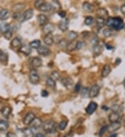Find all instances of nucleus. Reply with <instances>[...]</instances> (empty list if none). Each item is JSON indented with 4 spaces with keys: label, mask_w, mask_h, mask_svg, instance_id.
Returning a JSON list of instances; mask_svg holds the SVG:
<instances>
[{
    "label": "nucleus",
    "mask_w": 125,
    "mask_h": 137,
    "mask_svg": "<svg viewBox=\"0 0 125 137\" xmlns=\"http://www.w3.org/2000/svg\"><path fill=\"white\" fill-rule=\"evenodd\" d=\"M83 9L88 13H93L95 11V6L89 2H83Z\"/></svg>",
    "instance_id": "17"
},
{
    "label": "nucleus",
    "mask_w": 125,
    "mask_h": 137,
    "mask_svg": "<svg viewBox=\"0 0 125 137\" xmlns=\"http://www.w3.org/2000/svg\"><path fill=\"white\" fill-rule=\"evenodd\" d=\"M108 130V126L107 125H104L103 126L102 128H101L100 130H99V136H102L104 134L106 133V131Z\"/></svg>",
    "instance_id": "45"
},
{
    "label": "nucleus",
    "mask_w": 125,
    "mask_h": 137,
    "mask_svg": "<svg viewBox=\"0 0 125 137\" xmlns=\"http://www.w3.org/2000/svg\"><path fill=\"white\" fill-rule=\"evenodd\" d=\"M4 106H3V104L2 103H1V102H0V111H2V109H4Z\"/></svg>",
    "instance_id": "57"
},
{
    "label": "nucleus",
    "mask_w": 125,
    "mask_h": 137,
    "mask_svg": "<svg viewBox=\"0 0 125 137\" xmlns=\"http://www.w3.org/2000/svg\"><path fill=\"white\" fill-rule=\"evenodd\" d=\"M124 125L125 127V119H124Z\"/></svg>",
    "instance_id": "61"
},
{
    "label": "nucleus",
    "mask_w": 125,
    "mask_h": 137,
    "mask_svg": "<svg viewBox=\"0 0 125 137\" xmlns=\"http://www.w3.org/2000/svg\"><path fill=\"white\" fill-rule=\"evenodd\" d=\"M123 85H124V88H125V78H124V80H123Z\"/></svg>",
    "instance_id": "60"
},
{
    "label": "nucleus",
    "mask_w": 125,
    "mask_h": 137,
    "mask_svg": "<svg viewBox=\"0 0 125 137\" xmlns=\"http://www.w3.org/2000/svg\"><path fill=\"white\" fill-rule=\"evenodd\" d=\"M42 121L40 118H38V117H36L34 120H33V122L31 123V128H34L36 130L39 129L42 126Z\"/></svg>",
    "instance_id": "15"
},
{
    "label": "nucleus",
    "mask_w": 125,
    "mask_h": 137,
    "mask_svg": "<svg viewBox=\"0 0 125 137\" xmlns=\"http://www.w3.org/2000/svg\"><path fill=\"white\" fill-rule=\"evenodd\" d=\"M109 137H118V134H113Z\"/></svg>",
    "instance_id": "58"
},
{
    "label": "nucleus",
    "mask_w": 125,
    "mask_h": 137,
    "mask_svg": "<svg viewBox=\"0 0 125 137\" xmlns=\"http://www.w3.org/2000/svg\"><path fill=\"white\" fill-rule=\"evenodd\" d=\"M111 109L113 110V112H118V109H119V105H114L112 106Z\"/></svg>",
    "instance_id": "49"
},
{
    "label": "nucleus",
    "mask_w": 125,
    "mask_h": 137,
    "mask_svg": "<svg viewBox=\"0 0 125 137\" xmlns=\"http://www.w3.org/2000/svg\"><path fill=\"white\" fill-rule=\"evenodd\" d=\"M44 42L46 45L47 46H51L54 43V38L53 36L51 34H49V35H46V36L44 38Z\"/></svg>",
    "instance_id": "24"
},
{
    "label": "nucleus",
    "mask_w": 125,
    "mask_h": 137,
    "mask_svg": "<svg viewBox=\"0 0 125 137\" xmlns=\"http://www.w3.org/2000/svg\"><path fill=\"white\" fill-rule=\"evenodd\" d=\"M81 94L82 97H84V98H86L88 97V95H89V89L88 87H85L83 88V89L81 90Z\"/></svg>",
    "instance_id": "42"
},
{
    "label": "nucleus",
    "mask_w": 125,
    "mask_h": 137,
    "mask_svg": "<svg viewBox=\"0 0 125 137\" xmlns=\"http://www.w3.org/2000/svg\"><path fill=\"white\" fill-rule=\"evenodd\" d=\"M43 3H44L43 1H39V0H38V1H36V2H35V6H36V8H39L40 6H41L42 4H43Z\"/></svg>",
    "instance_id": "50"
},
{
    "label": "nucleus",
    "mask_w": 125,
    "mask_h": 137,
    "mask_svg": "<svg viewBox=\"0 0 125 137\" xmlns=\"http://www.w3.org/2000/svg\"><path fill=\"white\" fill-rule=\"evenodd\" d=\"M11 30V26L7 23H2L0 24V33L2 34H6Z\"/></svg>",
    "instance_id": "21"
},
{
    "label": "nucleus",
    "mask_w": 125,
    "mask_h": 137,
    "mask_svg": "<svg viewBox=\"0 0 125 137\" xmlns=\"http://www.w3.org/2000/svg\"><path fill=\"white\" fill-rule=\"evenodd\" d=\"M35 118H36V116L33 112H28L26 116L24 118V120H23V123L24 124L26 125H31V123L33 122V120H34Z\"/></svg>",
    "instance_id": "8"
},
{
    "label": "nucleus",
    "mask_w": 125,
    "mask_h": 137,
    "mask_svg": "<svg viewBox=\"0 0 125 137\" xmlns=\"http://www.w3.org/2000/svg\"><path fill=\"white\" fill-rule=\"evenodd\" d=\"M37 20L39 24V25L42 26V25L45 24L47 21V17L44 14H39L37 17Z\"/></svg>",
    "instance_id": "22"
},
{
    "label": "nucleus",
    "mask_w": 125,
    "mask_h": 137,
    "mask_svg": "<svg viewBox=\"0 0 125 137\" xmlns=\"http://www.w3.org/2000/svg\"><path fill=\"white\" fill-rule=\"evenodd\" d=\"M31 64L33 67L34 68L40 67L42 65V60L40 58L36 57V58H33L31 59Z\"/></svg>",
    "instance_id": "14"
},
{
    "label": "nucleus",
    "mask_w": 125,
    "mask_h": 137,
    "mask_svg": "<svg viewBox=\"0 0 125 137\" xmlns=\"http://www.w3.org/2000/svg\"><path fill=\"white\" fill-rule=\"evenodd\" d=\"M10 11L6 8H3L0 11V20L4 21L10 17Z\"/></svg>",
    "instance_id": "16"
},
{
    "label": "nucleus",
    "mask_w": 125,
    "mask_h": 137,
    "mask_svg": "<svg viewBox=\"0 0 125 137\" xmlns=\"http://www.w3.org/2000/svg\"><path fill=\"white\" fill-rule=\"evenodd\" d=\"M96 25L98 27V28H103L105 25H106V21L105 19L102 18V17H97L96 18Z\"/></svg>",
    "instance_id": "25"
},
{
    "label": "nucleus",
    "mask_w": 125,
    "mask_h": 137,
    "mask_svg": "<svg viewBox=\"0 0 125 137\" xmlns=\"http://www.w3.org/2000/svg\"><path fill=\"white\" fill-rule=\"evenodd\" d=\"M59 15H60V17H62V19H64L65 17V16H66V12L65 11H62L59 12Z\"/></svg>",
    "instance_id": "51"
},
{
    "label": "nucleus",
    "mask_w": 125,
    "mask_h": 137,
    "mask_svg": "<svg viewBox=\"0 0 125 137\" xmlns=\"http://www.w3.org/2000/svg\"><path fill=\"white\" fill-rule=\"evenodd\" d=\"M38 54L40 55L47 56V55H49L50 54L51 51H50V49L48 47H45V46H40L39 47V49H38Z\"/></svg>",
    "instance_id": "12"
},
{
    "label": "nucleus",
    "mask_w": 125,
    "mask_h": 137,
    "mask_svg": "<svg viewBox=\"0 0 125 137\" xmlns=\"http://www.w3.org/2000/svg\"><path fill=\"white\" fill-rule=\"evenodd\" d=\"M8 60L7 53L3 51L2 50L0 51V61L1 62H6Z\"/></svg>",
    "instance_id": "37"
},
{
    "label": "nucleus",
    "mask_w": 125,
    "mask_h": 137,
    "mask_svg": "<svg viewBox=\"0 0 125 137\" xmlns=\"http://www.w3.org/2000/svg\"><path fill=\"white\" fill-rule=\"evenodd\" d=\"M25 7V4H22V3H18V4H15V6L13 8V10L15 13H20V11H21L22 10H23Z\"/></svg>",
    "instance_id": "30"
},
{
    "label": "nucleus",
    "mask_w": 125,
    "mask_h": 137,
    "mask_svg": "<svg viewBox=\"0 0 125 137\" xmlns=\"http://www.w3.org/2000/svg\"><path fill=\"white\" fill-rule=\"evenodd\" d=\"M99 38H97V36H94L93 38V39H91V44H93V46L94 47V46H96L97 45V44H99Z\"/></svg>",
    "instance_id": "46"
},
{
    "label": "nucleus",
    "mask_w": 125,
    "mask_h": 137,
    "mask_svg": "<svg viewBox=\"0 0 125 137\" xmlns=\"http://www.w3.org/2000/svg\"><path fill=\"white\" fill-rule=\"evenodd\" d=\"M85 42H83V41H80V42H78L77 44H76V50H81V49H83V47H85Z\"/></svg>",
    "instance_id": "44"
},
{
    "label": "nucleus",
    "mask_w": 125,
    "mask_h": 137,
    "mask_svg": "<svg viewBox=\"0 0 125 137\" xmlns=\"http://www.w3.org/2000/svg\"><path fill=\"white\" fill-rule=\"evenodd\" d=\"M54 30H55V26L51 23H48L45 24L43 28V32L45 35L51 34L54 31Z\"/></svg>",
    "instance_id": "10"
},
{
    "label": "nucleus",
    "mask_w": 125,
    "mask_h": 137,
    "mask_svg": "<svg viewBox=\"0 0 125 137\" xmlns=\"http://www.w3.org/2000/svg\"><path fill=\"white\" fill-rule=\"evenodd\" d=\"M76 44H77V42L75 40L69 42L68 44V45H67V50L68 51H73L74 50H76Z\"/></svg>",
    "instance_id": "28"
},
{
    "label": "nucleus",
    "mask_w": 125,
    "mask_h": 137,
    "mask_svg": "<svg viewBox=\"0 0 125 137\" xmlns=\"http://www.w3.org/2000/svg\"><path fill=\"white\" fill-rule=\"evenodd\" d=\"M59 28L62 32H65L66 31H68L69 28V19L67 18L61 19L59 22Z\"/></svg>",
    "instance_id": "5"
},
{
    "label": "nucleus",
    "mask_w": 125,
    "mask_h": 137,
    "mask_svg": "<svg viewBox=\"0 0 125 137\" xmlns=\"http://www.w3.org/2000/svg\"><path fill=\"white\" fill-rule=\"evenodd\" d=\"M40 46H41V42H40V40H39V39L33 40V41L31 42L30 44H29V47H30L31 49H38Z\"/></svg>",
    "instance_id": "27"
},
{
    "label": "nucleus",
    "mask_w": 125,
    "mask_h": 137,
    "mask_svg": "<svg viewBox=\"0 0 125 137\" xmlns=\"http://www.w3.org/2000/svg\"><path fill=\"white\" fill-rule=\"evenodd\" d=\"M51 78L55 81L59 80H60V78H61V75H60V73H59V72H56V71H54V72H51Z\"/></svg>",
    "instance_id": "39"
},
{
    "label": "nucleus",
    "mask_w": 125,
    "mask_h": 137,
    "mask_svg": "<svg viewBox=\"0 0 125 137\" xmlns=\"http://www.w3.org/2000/svg\"><path fill=\"white\" fill-rule=\"evenodd\" d=\"M51 6H52V9H54L55 11H58V10L60 9V8H61V6H58V5H60V4H59V2H57V1H53V2H51Z\"/></svg>",
    "instance_id": "41"
},
{
    "label": "nucleus",
    "mask_w": 125,
    "mask_h": 137,
    "mask_svg": "<svg viewBox=\"0 0 125 137\" xmlns=\"http://www.w3.org/2000/svg\"><path fill=\"white\" fill-rule=\"evenodd\" d=\"M48 92H47L46 90H42V93H41V95L42 97H47V96H48Z\"/></svg>",
    "instance_id": "53"
},
{
    "label": "nucleus",
    "mask_w": 125,
    "mask_h": 137,
    "mask_svg": "<svg viewBox=\"0 0 125 137\" xmlns=\"http://www.w3.org/2000/svg\"><path fill=\"white\" fill-rule=\"evenodd\" d=\"M81 83H80V82H79V83H78L77 84H76V85L74 86V92L77 93V92H79V91L81 90Z\"/></svg>",
    "instance_id": "47"
},
{
    "label": "nucleus",
    "mask_w": 125,
    "mask_h": 137,
    "mask_svg": "<svg viewBox=\"0 0 125 137\" xmlns=\"http://www.w3.org/2000/svg\"><path fill=\"white\" fill-rule=\"evenodd\" d=\"M67 125H68V121L66 120H62L61 121L59 125V128L60 130H64L66 128Z\"/></svg>",
    "instance_id": "40"
},
{
    "label": "nucleus",
    "mask_w": 125,
    "mask_h": 137,
    "mask_svg": "<svg viewBox=\"0 0 125 137\" xmlns=\"http://www.w3.org/2000/svg\"><path fill=\"white\" fill-rule=\"evenodd\" d=\"M113 31L110 28H106L103 31V35L105 38H109V37L113 35Z\"/></svg>",
    "instance_id": "36"
},
{
    "label": "nucleus",
    "mask_w": 125,
    "mask_h": 137,
    "mask_svg": "<svg viewBox=\"0 0 125 137\" xmlns=\"http://www.w3.org/2000/svg\"><path fill=\"white\" fill-rule=\"evenodd\" d=\"M61 83L67 89H71L74 85V82L70 78H63L61 80Z\"/></svg>",
    "instance_id": "7"
},
{
    "label": "nucleus",
    "mask_w": 125,
    "mask_h": 137,
    "mask_svg": "<svg viewBox=\"0 0 125 137\" xmlns=\"http://www.w3.org/2000/svg\"><path fill=\"white\" fill-rule=\"evenodd\" d=\"M42 128H43L44 131H45L46 133H51V132L56 131V124L53 120H46L42 123Z\"/></svg>",
    "instance_id": "2"
},
{
    "label": "nucleus",
    "mask_w": 125,
    "mask_h": 137,
    "mask_svg": "<svg viewBox=\"0 0 125 137\" xmlns=\"http://www.w3.org/2000/svg\"><path fill=\"white\" fill-rule=\"evenodd\" d=\"M78 37V33L75 31H71L68 34V38L71 41H74Z\"/></svg>",
    "instance_id": "34"
},
{
    "label": "nucleus",
    "mask_w": 125,
    "mask_h": 137,
    "mask_svg": "<svg viewBox=\"0 0 125 137\" xmlns=\"http://www.w3.org/2000/svg\"><path fill=\"white\" fill-rule=\"evenodd\" d=\"M8 128V123L7 121L0 120V131H5Z\"/></svg>",
    "instance_id": "35"
},
{
    "label": "nucleus",
    "mask_w": 125,
    "mask_h": 137,
    "mask_svg": "<svg viewBox=\"0 0 125 137\" xmlns=\"http://www.w3.org/2000/svg\"><path fill=\"white\" fill-rule=\"evenodd\" d=\"M99 91H100V87L97 84L93 85L91 87L90 89H89V96L90 98H95L98 96V94H99Z\"/></svg>",
    "instance_id": "4"
},
{
    "label": "nucleus",
    "mask_w": 125,
    "mask_h": 137,
    "mask_svg": "<svg viewBox=\"0 0 125 137\" xmlns=\"http://www.w3.org/2000/svg\"><path fill=\"white\" fill-rule=\"evenodd\" d=\"M110 72H111V68H110L109 64H105L103 67L102 70V73H101V75L102 78L107 77L109 74H110Z\"/></svg>",
    "instance_id": "18"
},
{
    "label": "nucleus",
    "mask_w": 125,
    "mask_h": 137,
    "mask_svg": "<svg viewBox=\"0 0 125 137\" xmlns=\"http://www.w3.org/2000/svg\"><path fill=\"white\" fill-rule=\"evenodd\" d=\"M121 128V123L120 122H116L112 123L109 125L108 126V131L110 133H113L114 131H117Z\"/></svg>",
    "instance_id": "13"
},
{
    "label": "nucleus",
    "mask_w": 125,
    "mask_h": 137,
    "mask_svg": "<svg viewBox=\"0 0 125 137\" xmlns=\"http://www.w3.org/2000/svg\"><path fill=\"white\" fill-rule=\"evenodd\" d=\"M97 107H98V105L95 102H90L88 105L87 108L85 109V111H86L88 114H93V113L96 111V109H97Z\"/></svg>",
    "instance_id": "6"
},
{
    "label": "nucleus",
    "mask_w": 125,
    "mask_h": 137,
    "mask_svg": "<svg viewBox=\"0 0 125 137\" xmlns=\"http://www.w3.org/2000/svg\"><path fill=\"white\" fill-rule=\"evenodd\" d=\"M68 42L65 39H62L60 40V42H59V46L60 48H65V47H66L68 45Z\"/></svg>",
    "instance_id": "43"
},
{
    "label": "nucleus",
    "mask_w": 125,
    "mask_h": 137,
    "mask_svg": "<svg viewBox=\"0 0 125 137\" xmlns=\"http://www.w3.org/2000/svg\"><path fill=\"white\" fill-rule=\"evenodd\" d=\"M97 15L99 17H102V18H104V19L108 17V11L105 8H99L97 10Z\"/></svg>",
    "instance_id": "20"
},
{
    "label": "nucleus",
    "mask_w": 125,
    "mask_h": 137,
    "mask_svg": "<svg viewBox=\"0 0 125 137\" xmlns=\"http://www.w3.org/2000/svg\"><path fill=\"white\" fill-rule=\"evenodd\" d=\"M13 33H12L11 30H10L8 32L6 33V34H4V38H6V39H11L12 38V35H13Z\"/></svg>",
    "instance_id": "48"
},
{
    "label": "nucleus",
    "mask_w": 125,
    "mask_h": 137,
    "mask_svg": "<svg viewBox=\"0 0 125 137\" xmlns=\"http://www.w3.org/2000/svg\"><path fill=\"white\" fill-rule=\"evenodd\" d=\"M46 84L48 87H51V88L55 89L56 87V81L54 80L51 78V77L47 78V81H46Z\"/></svg>",
    "instance_id": "33"
},
{
    "label": "nucleus",
    "mask_w": 125,
    "mask_h": 137,
    "mask_svg": "<svg viewBox=\"0 0 125 137\" xmlns=\"http://www.w3.org/2000/svg\"><path fill=\"white\" fill-rule=\"evenodd\" d=\"M34 137H45V136L42 133H38L34 136Z\"/></svg>",
    "instance_id": "56"
},
{
    "label": "nucleus",
    "mask_w": 125,
    "mask_h": 137,
    "mask_svg": "<svg viewBox=\"0 0 125 137\" xmlns=\"http://www.w3.org/2000/svg\"><path fill=\"white\" fill-rule=\"evenodd\" d=\"M120 120H121V117L118 112H111L108 116V120L111 123H112L119 122Z\"/></svg>",
    "instance_id": "11"
},
{
    "label": "nucleus",
    "mask_w": 125,
    "mask_h": 137,
    "mask_svg": "<svg viewBox=\"0 0 125 137\" xmlns=\"http://www.w3.org/2000/svg\"><path fill=\"white\" fill-rule=\"evenodd\" d=\"M20 51L26 55H29L31 53V48L29 45H22L20 48Z\"/></svg>",
    "instance_id": "23"
},
{
    "label": "nucleus",
    "mask_w": 125,
    "mask_h": 137,
    "mask_svg": "<svg viewBox=\"0 0 125 137\" xmlns=\"http://www.w3.org/2000/svg\"><path fill=\"white\" fill-rule=\"evenodd\" d=\"M120 11H121L122 13L125 15V4L122 5L121 7H120Z\"/></svg>",
    "instance_id": "54"
},
{
    "label": "nucleus",
    "mask_w": 125,
    "mask_h": 137,
    "mask_svg": "<svg viewBox=\"0 0 125 137\" xmlns=\"http://www.w3.org/2000/svg\"><path fill=\"white\" fill-rule=\"evenodd\" d=\"M2 113L3 116L5 117V118H8L11 113V108L8 106H6V107H4V109H2Z\"/></svg>",
    "instance_id": "31"
},
{
    "label": "nucleus",
    "mask_w": 125,
    "mask_h": 137,
    "mask_svg": "<svg viewBox=\"0 0 125 137\" xmlns=\"http://www.w3.org/2000/svg\"><path fill=\"white\" fill-rule=\"evenodd\" d=\"M93 22H94V18L92 16H88V17H85V20H84L85 24L87 25V26H90V25L93 24Z\"/></svg>",
    "instance_id": "38"
},
{
    "label": "nucleus",
    "mask_w": 125,
    "mask_h": 137,
    "mask_svg": "<svg viewBox=\"0 0 125 137\" xmlns=\"http://www.w3.org/2000/svg\"><path fill=\"white\" fill-rule=\"evenodd\" d=\"M106 25L108 28H113L116 31H120L124 27V20L119 17H108L106 21Z\"/></svg>",
    "instance_id": "1"
},
{
    "label": "nucleus",
    "mask_w": 125,
    "mask_h": 137,
    "mask_svg": "<svg viewBox=\"0 0 125 137\" xmlns=\"http://www.w3.org/2000/svg\"><path fill=\"white\" fill-rule=\"evenodd\" d=\"M11 46L13 48H18L22 47V42L21 39L18 38H15L12 39Z\"/></svg>",
    "instance_id": "26"
},
{
    "label": "nucleus",
    "mask_w": 125,
    "mask_h": 137,
    "mask_svg": "<svg viewBox=\"0 0 125 137\" xmlns=\"http://www.w3.org/2000/svg\"><path fill=\"white\" fill-rule=\"evenodd\" d=\"M33 15V11L32 9H28L24 13V14L22 16V19H21V22L27 21L32 18Z\"/></svg>",
    "instance_id": "9"
},
{
    "label": "nucleus",
    "mask_w": 125,
    "mask_h": 137,
    "mask_svg": "<svg viewBox=\"0 0 125 137\" xmlns=\"http://www.w3.org/2000/svg\"><path fill=\"white\" fill-rule=\"evenodd\" d=\"M13 18L14 19H17L20 17V13H14L13 14Z\"/></svg>",
    "instance_id": "55"
},
{
    "label": "nucleus",
    "mask_w": 125,
    "mask_h": 137,
    "mask_svg": "<svg viewBox=\"0 0 125 137\" xmlns=\"http://www.w3.org/2000/svg\"><path fill=\"white\" fill-rule=\"evenodd\" d=\"M39 10L40 11L42 12H49L52 10V6H51L50 3L48 2H44L41 6L39 8Z\"/></svg>",
    "instance_id": "19"
},
{
    "label": "nucleus",
    "mask_w": 125,
    "mask_h": 137,
    "mask_svg": "<svg viewBox=\"0 0 125 137\" xmlns=\"http://www.w3.org/2000/svg\"><path fill=\"white\" fill-rule=\"evenodd\" d=\"M106 48H107V49H113V47H110V46H109V44H106Z\"/></svg>",
    "instance_id": "59"
},
{
    "label": "nucleus",
    "mask_w": 125,
    "mask_h": 137,
    "mask_svg": "<svg viewBox=\"0 0 125 137\" xmlns=\"http://www.w3.org/2000/svg\"><path fill=\"white\" fill-rule=\"evenodd\" d=\"M6 137H17V135L15 133H13V132H11L10 131V132H8Z\"/></svg>",
    "instance_id": "52"
},
{
    "label": "nucleus",
    "mask_w": 125,
    "mask_h": 137,
    "mask_svg": "<svg viewBox=\"0 0 125 137\" xmlns=\"http://www.w3.org/2000/svg\"><path fill=\"white\" fill-rule=\"evenodd\" d=\"M23 133L25 137H34L32 130L29 128H26L23 130Z\"/></svg>",
    "instance_id": "32"
},
{
    "label": "nucleus",
    "mask_w": 125,
    "mask_h": 137,
    "mask_svg": "<svg viewBox=\"0 0 125 137\" xmlns=\"http://www.w3.org/2000/svg\"><path fill=\"white\" fill-rule=\"evenodd\" d=\"M29 80L33 85H37L40 82V76L38 72L35 69H32L29 73Z\"/></svg>",
    "instance_id": "3"
},
{
    "label": "nucleus",
    "mask_w": 125,
    "mask_h": 137,
    "mask_svg": "<svg viewBox=\"0 0 125 137\" xmlns=\"http://www.w3.org/2000/svg\"><path fill=\"white\" fill-rule=\"evenodd\" d=\"M103 51L102 47L99 44H97L96 46L93 47V53L95 55H100Z\"/></svg>",
    "instance_id": "29"
}]
</instances>
